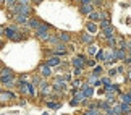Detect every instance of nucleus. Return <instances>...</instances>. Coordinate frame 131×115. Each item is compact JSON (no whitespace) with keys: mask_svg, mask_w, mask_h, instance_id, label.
<instances>
[{"mask_svg":"<svg viewBox=\"0 0 131 115\" xmlns=\"http://www.w3.org/2000/svg\"><path fill=\"white\" fill-rule=\"evenodd\" d=\"M42 75L49 76V75H50V68H49V67H44V68H42Z\"/></svg>","mask_w":131,"mask_h":115,"instance_id":"f257e3e1","label":"nucleus"},{"mask_svg":"<svg viewBox=\"0 0 131 115\" xmlns=\"http://www.w3.org/2000/svg\"><path fill=\"white\" fill-rule=\"evenodd\" d=\"M58 62H60V60H58V58H52V60H50V62H49V63H50V65H57Z\"/></svg>","mask_w":131,"mask_h":115,"instance_id":"f03ea898","label":"nucleus"},{"mask_svg":"<svg viewBox=\"0 0 131 115\" xmlns=\"http://www.w3.org/2000/svg\"><path fill=\"white\" fill-rule=\"evenodd\" d=\"M102 57H104V54H102V52H99V54H97V60H100Z\"/></svg>","mask_w":131,"mask_h":115,"instance_id":"7ed1b4c3","label":"nucleus"}]
</instances>
